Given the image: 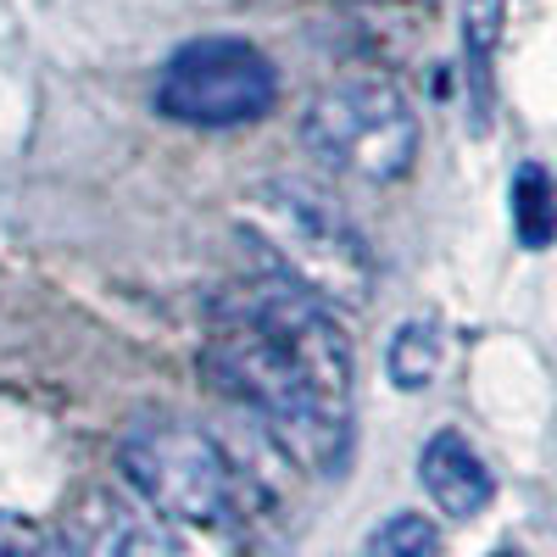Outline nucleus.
I'll use <instances>...</instances> for the list:
<instances>
[{"label":"nucleus","instance_id":"nucleus-6","mask_svg":"<svg viewBox=\"0 0 557 557\" xmlns=\"http://www.w3.org/2000/svg\"><path fill=\"white\" fill-rule=\"evenodd\" d=\"M57 546L84 557H173L178 535L162 524V513L146 496H117L96 485L62 513Z\"/></svg>","mask_w":557,"mask_h":557},{"label":"nucleus","instance_id":"nucleus-11","mask_svg":"<svg viewBox=\"0 0 557 557\" xmlns=\"http://www.w3.org/2000/svg\"><path fill=\"white\" fill-rule=\"evenodd\" d=\"M374 557H435L441 552V530L424 513H391L374 535H368Z\"/></svg>","mask_w":557,"mask_h":557},{"label":"nucleus","instance_id":"nucleus-5","mask_svg":"<svg viewBox=\"0 0 557 557\" xmlns=\"http://www.w3.org/2000/svg\"><path fill=\"white\" fill-rule=\"evenodd\" d=\"M278 101L273 62L246 39H196L168 57L157 78V112L190 128H246Z\"/></svg>","mask_w":557,"mask_h":557},{"label":"nucleus","instance_id":"nucleus-4","mask_svg":"<svg viewBox=\"0 0 557 557\" xmlns=\"http://www.w3.org/2000/svg\"><path fill=\"white\" fill-rule=\"evenodd\" d=\"M301 146L357 184H396L418 162V112L391 78H335L301 112Z\"/></svg>","mask_w":557,"mask_h":557},{"label":"nucleus","instance_id":"nucleus-10","mask_svg":"<svg viewBox=\"0 0 557 557\" xmlns=\"http://www.w3.org/2000/svg\"><path fill=\"white\" fill-rule=\"evenodd\" d=\"M496 39H502V0H462V62H469L480 123H485V107H491V57H496Z\"/></svg>","mask_w":557,"mask_h":557},{"label":"nucleus","instance_id":"nucleus-8","mask_svg":"<svg viewBox=\"0 0 557 557\" xmlns=\"http://www.w3.org/2000/svg\"><path fill=\"white\" fill-rule=\"evenodd\" d=\"M513 235L524 251H546L557 240V184L541 162L513 173Z\"/></svg>","mask_w":557,"mask_h":557},{"label":"nucleus","instance_id":"nucleus-2","mask_svg":"<svg viewBox=\"0 0 557 557\" xmlns=\"http://www.w3.org/2000/svg\"><path fill=\"white\" fill-rule=\"evenodd\" d=\"M240 228L268 251V262L330 307H362L374 296V251L357 223L296 178H273L240 207Z\"/></svg>","mask_w":557,"mask_h":557},{"label":"nucleus","instance_id":"nucleus-12","mask_svg":"<svg viewBox=\"0 0 557 557\" xmlns=\"http://www.w3.org/2000/svg\"><path fill=\"white\" fill-rule=\"evenodd\" d=\"M17 546H39L34 535H17V530H0V552H17Z\"/></svg>","mask_w":557,"mask_h":557},{"label":"nucleus","instance_id":"nucleus-9","mask_svg":"<svg viewBox=\"0 0 557 557\" xmlns=\"http://www.w3.org/2000/svg\"><path fill=\"white\" fill-rule=\"evenodd\" d=\"M385 368H391L396 391H430L435 374H441V330L430 318H407L401 330L391 335Z\"/></svg>","mask_w":557,"mask_h":557},{"label":"nucleus","instance_id":"nucleus-7","mask_svg":"<svg viewBox=\"0 0 557 557\" xmlns=\"http://www.w3.org/2000/svg\"><path fill=\"white\" fill-rule=\"evenodd\" d=\"M418 480H424L430 502L446 519H480L491 507V496H496L491 462L480 457V446L469 435H457V430L430 435V446L418 451Z\"/></svg>","mask_w":557,"mask_h":557},{"label":"nucleus","instance_id":"nucleus-3","mask_svg":"<svg viewBox=\"0 0 557 557\" xmlns=\"http://www.w3.org/2000/svg\"><path fill=\"white\" fill-rule=\"evenodd\" d=\"M117 469L162 519L235 535L246 524V480L207 430L178 418H134L117 441Z\"/></svg>","mask_w":557,"mask_h":557},{"label":"nucleus","instance_id":"nucleus-1","mask_svg":"<svg viewBox=\"0 0 557 557\" xmlns=\"http://www.w3.org/2000/svg\"><path fill=\"white\" fill-rule=\"evenodd\" d=\"M201 368L218 396L251 412L296 469L341 480L351 462V341L330 301L268 273L218 296Z\"/></svg>","mask_w":557,"mask_h":557}]
</instances>
